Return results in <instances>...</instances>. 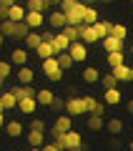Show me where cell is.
<instances>
[{
	"mask_svg": "<svg viewBox=\"0 0 133 151\" xmlns=\"http://www.w3.org/2000/svg\"><path fill=\"white\" fill-rule=\"evenodd\" d=\"M55 144H58L60 151H88V146L83 144V139H80L78 131H68V134L58 136V139H53Z\"/></svg>",
	"mask_w": 133,
	"mask_h": 151,
	"instance_id": "1",
	"label": "cell"
},
{
	"mask_svg": "<svg viewBox=\"0 0 133 151\" xmlns=\"http://www.w3.org/2000/svg\"><path fill=\"white\" fill-rule=\"evenodd\" d=\"M68 131H73V116H68V113H60L58 119L53 121V129H50V134H53V139H58V136L68 134Z\"/></svg>",
	"mask_w": 133,
	"mask_h": 151,
	"instance_id": "2",
	"label": "cell"
},
{
	"mask_svg": "<svg viewBox=\"0 0 133 151\" xmlns=\"http://www.w3.org/2000/svg\"><path fill=\"white\" fill-rule=\"evenodd\" d=\"M43 73H45V78H50V81H60L65 70L60 68L58 58H50V60H43Z\"/></svg>",
	"mask_w": 133,
	"mask_h": 151,
	"instance_id": "3",
	"label": "cell"
},
{
	"mask_svg": "<svg viewBox=\"0 0 133 151\" xmlns=\"http://www.w3.org/2000/svg\"><path fill=\"white\" fill-rule=\"evenodd\" d=\"M65 113H68V116H83L85 113L83 96H70L68 101H65Z\"/></svg>",
	"mask_w": 133,
	"mask_h": 151,
	"instance_id": "4",
	"label": "cell"
},
{
	"mask_svg": "<svg viewBox=\"0 0 133 151\" xmlns=\"http://www.w3.org/2000/svg\"><path fill=\"white\" fill-rule=\"evenodd\" d=\"M68 25H75V28L85 25V3H78L75 10L68 13Z\"/></svg>",
	"mask_w": 133,
	"mask_h": 151,
	"instance_id": "5",
	"label": "cell"
},
{
	"mask_svg": "<svg viewBox=\"0 0 133 151\" xmlns=\"http://www.w3.org/2000/svg\"><path fill=\"white\" fill-rule=\"evenodd\" d=\"M48 23L55 28V30L63 33L65 28H68V15H65V13H60V10H53V13L48 15Z\"/></svg>",
	"mask_w": 133,
	"mask_h": 151,
	"instance_id": "6",
	"label": "cell"
},
{
	"mask_svg": "<svg viewBox=\"0 0 133 151\" xmlns=\"http://www.w3.org/2000/svg\"><path fill=\"white\" fill-rule=\"evenodd\" d=\"M123 40L121 38H116V35H108L106 40H103V48H106V55L108 53H123Z\"/></svg>",
	"mask_w": 133,
	"mask_h": 151,
	"instance_id": "7",
	"label": "cell"
},
{
	"mask_svg": "<svg viewBox=\"0 0 133 151\" xmlns=\"http://www.w3.org/2000/svg\"><path fill=\"white\" fill-rule=\"evenodd\" d=\"M111 73L118 78V83H131L133 81V68H131V65H126V63L118 65V68H113Z\"/></svg>",
	"mask_w": 133,
	"mask_h": 151,
	"instance_id": "8",
	"label": "cell"
},
{
	"mask_svg": "<svg viewBox=\"0 0 133 151\" xmlns=\"http://www.w3.org/2000/svg\"><path fill=\"white\" fill-rule=\"evenodd\" d=\"M68 53H70V58H73L75 63H78V60H85V58H88V45H85L83 40H78V43H73V45H70V50H68Z\"/></svg>",
	"mask_w": 133,
	"mask_h": 151,
	"instance_id": "9",
	"label": "cell"
},
{
	"mask_svg": "<svg viewBox=\"0 0 133 151\" xmlns=\"http://www.w3.org/2000/svg\"><path fill=\"white\" fill-rule=\"evenodd\" d=\"M50 5H53V0H28V3H25V10L28 13H45Z\"/></svg>",
	"mask_w": 133,
	"mask_h": 151,
	"instance_id": "10",
	"label": "cell"
},
{
	"mask_svg": "<svg viewBox=\"0 0 133 151\" xmlns=\"http://www.w3.org/2000/svg\"><path fill=\"white\" fill-rule=\"evenodd\" d=\"M18 83L20 86H33V78H35V70L30 68V65H25V68H18Z\"/></svg>",
	"mask_w": 133,
	"mask_h": 151,
	"instance_id": "11",
	"label": "cell"
},
{
	"mask_svg": "<svg viewBox=\"0 0 133 151\" xmlns=\"http://www.w3.org/2000/svg\"><path fill=\"white\" fill-rule=\"evenodd\" d=\"M85 126L91 131H103L108 126V121L103 119V116H96V113H91V116H85Z\"/></svg>",
	"mask_w": 133,
	"mask_h": 151,
	"instance_id": "12",
	"label": "cell"
},
{
	"mask_svg": "<svg viewBox=\"0 0 133 151\" xmlns=\"http://www.w3.org/2000/svg\"><path fill=\"white\" fill-rule=\"evenodd\" d=\"M45 20H48V18L43 15V13H28V15H25V23H28V28H30V30L43 28V25H45Z\"/></svg>",
	"mask_w": 133,
	"mask_h": 151,
	"instance_id": "13",
	"label": "cell"
},
{
	"mask_svg": "<svg viewBox=\"0 0 133 151\" xmlns=\"http://www.w3.org/2000/svg\"><path fill=\"white\" fill-rule=\"evenodd\" d=\"M103 76H101V70L98 68H93V65H85L83 68V73H80V81H85V83H98Z\"/></svg>",
	"mask_w": 133,
	"mask_h": 151,
	"instance_id": "14",
	"label": "cell"
},
{
	"mask_svg": "<svg viewBox=\"0 0 133 151\" xmlns=\"http://www.w3.org/2000/svg\"><path fill=\"white\" fill-rule=\"evenodd\" d=\"M113 25H116V23H111V20H101V23H96V33H98V38H101V43L103 40H106L108 35H113Z\"/></svg>",
	"mask_w": 133,
	"mask_h": 151,
	"instance_id": "15",
	"label": "cell"
},
{
	"mask_svg": "<svg viewBox=\"0 0 133 151\" xmlns=\"http://www.w3.org/2000/svg\"><path fill=\"white\" fill-rule=\"evenodd\" d=\"M28 144H30V149H43L48 141H45L43 131H28Z\"/></svg>",
	"mask_w": 133,
	"mask_h": 151,
	"instance_id": "16",
	"label": "cell"
},
{
	"mask_svg": "<svg viewBox=\"0 0 133 151\" xmlns=\"http://www.w3.org/2000/svg\"><path fill=\"white\" fill-rule=\"evenodd\" d=\"M80 40H83L85 45H91V43H101V38H98V33H96V28H93V25H83Z\"/></svg>",
	"mask_w": 133,
	"mask_h": 151,
	"instance_id": "17",
	"label": "cell"
},
{
	"mask_svg": "<svg viewBox=\"0 0 133 151\" xmlns=\"http://www.w3.org/2000/svg\"><path fill=\"white\" fill-rule=\"evenodd\" d=\"M25 15H28V10L23 5H13L10 10H8V18L5 20H13V23H25Z\"/></svg>",
	"mask_w": 133,
	"mask_h": 151,
	"instance_id": "18",
	"label": "cell"
},
{
	"mask_svg": "<svg viewBox=\"0 0 133 151\" xmlns=\"http://www.w3.org/2000/svg\"><path fill=\"white\" fill-rule=\"evenodd\" d=\"M10 60H13L15 65H20V68H25L28 60H30V55H28V50H25V48H15V50L10 53Z\"/></svg>",
	"mask_w": 133,
	"mask_h": 151,
	"instance_id": "19",
	"label": "cell"
},
{
	"mask_svg": "<svg viewBox=\"0 0 133 151\" xmlns=\"http://www.w3.org/2000/svg\"><path fill=\"white\" fill-rule=\"evenodd\" d=\"M121 101H123V96H121V91H118V88L103 91V103H106V106H118Z\"/></svg>",
	"mask_w": 133,
	"mask_h": 151,
	"instance_id": "20",
	"label": "cell"
},
{
	"mask_svg": "<svg viewBox=\"0 0 133 151\" xmlns=\"http://www.w3.org/2000/svg\"><path fill=\"white\" fill-rule=\"evenodd\" d=\"M18 103H20V101H18V98L13 96L10 91H5L3 96H0V108H3V111H10V108H18Z\"/></svg>",
	"mask_w": 133,
	"mask_h": 151,
	"instance_id": "21",
	"label": "cell"
},
{
	"mask_svg": "<svg viewBox=\"0 0 133 151\" xmlns=\"http://www.w3.org/2000/svg\"><path fill=\"white\" fill-rule=\"evenodd\" d=\"M35 55H38L40 60H50V58H55V48H53V43H45V40H43V45L35 50Z\"/></svg>",
	"mask_w": 133,
	"mask_h": 151,
	"instance_id": "22",
	"label": "cell"
},
{
	"mask_svg": "<svg viewBox=\"0 0 133 151\" xmlns=\"http://www.w3.org/2000/svg\"><path fill=\"white\" fill-rule=\"evenodd\" d=\"M35 108H38V101H35V98H23V101L18 103V111L25 113V116H33Z\"/></svg>",
	"mask_w": 133,
	"mask_h": 151,
	"instance_id": "23",
	"label": "cell"
},
{
	"mask_svg": "<svg viewBox=\"0 0 133 151\" xmlns=\"http://www.w3.org/2000/svg\"><path fill=\"white\" fill-rule=\"evenodd\" d=\"M40 45H43V35L35 33V30H30V35L25 38V50H38Z\"/></svg>",
	"mask_w": 133,
	"mask_h": 151,
	"instance_id": "24",
	"label": "cell"
},
{
	"mask_svg": "<svg viewBox=\"0 0 133 151\" xmlns=\"http://www.w3.org/2000/svg\"><path fill=\"white\" fill-rule=\"evenodd\" d=\"M35 101H38V103H43V106H53V103H55V93H53V91H48V88H40Z\"/></svg>",
	"mask_w": 133,
	"mask_h": 151,
	"instance_id": "25",
	"label": "cell"
},
{
	"mask_svg": "<svg viewBox=\"0 0 133 151\" xmlns=\"http://www.w3.org/2000/svg\"><path fill=\"white\" fill-rule=\"evenodd\" d=\"M5 134H8V136H13V139L23 136V124H20V121H8V126H5Z\"/></svg>",
	"mask_w": 133,
	"mask_h": 151,
	"instance_id": "26",
	"label": "cell"
},
{
	"mask_svg": "<svg viewBox=\"0 0 133 151\" xmlns=\"http://www.w3.org/2000/svg\"><path fill=\"white\" fill-rule=\"evenodd\" d=\"M15 25L18 23H13V20H0V33H3V38H13L15 35Z\"/></svg>",
	"mask_w": 133,
	"mask_h": 151,
	"instance_id": "27",
	"label": "cell"
},
{
	"mask_svg": "<svg viewBox=\"0 0 133 151\" xmlns=\"http://www.w3.org/2000/svg\"><path fill=\"white\" fill-rule=\"evenodd\" d=\"M83 103H85V116H91V113H96V108H98V98L96 96H83Z\"/></svg>",
	"mask_w": 133,
	"mask_h": 151,
	"instance_id": "28",
	"label": "cell"
},
{
	"mask_svg": "<svg viewBox=\"0 0 133 151\" xmlns=\"http://www.w3.org/2000/svg\"><path fill=\"white\" fill-rule=\"evenodd\" d=\"M96 23H101V18H98V10L91 5H85V25H96Z\"/></svg>",
	"mask_w": 133,
	"mask_h": 151,
	"instance_id": "29",
	"label": "cell"
},
{
	"mask_svg": "<svg viewBox=\"0 0 133 151\" xmlns=\"http://www.w3.org/2000/svg\"><path fill=\"white\" fill-rule=\"evenodd\" d=\"M101 86H103V91H111V88L118 86V78H116L113 73H106V76L101 78Z\"/></svg>",
	"mask_w": 133,
	"mask_h": 151,
	"instance_id": "30",
	"label": "cell"
},
{
	"mask_svg": "<svg viewBox=\"0 0 133 151\" xmlns=\"http://www.w3.org/2000/svg\"><path fill=\"white\" fill-rule=\"evenodd\" d=\"M28 35H30V28H28V23H18V25H15V35H13V38H15V40H25Z\"/></svg>",
	"mask_w": 133,
	"mask_h": 151,
	"instance_id": "31",
	"label": "cell"
},
{
	"mask_svg": "<svg viewBox=\"0 0 133 151\" xmlns=\"http://www.w3.org/2000/svg\"><path fill=\"white\" fill-rule=\"evenodd\" d=\"M106 129H108V134L118 136V134L123 131V121H121V119H108V126H106Z\"/></svg>",
	"mask_w": 133,
	"mask_h": 151,
	"instance_id": "32",
	"label": "cell"
},
{
	"mask_svg": "<svg viewBox=\"0 0 133 151\" xmlns=\"http://www.w3.org/2000/svg\"><path fill=\"white\" fill-rule=\"evenodd\" d=\"M55 58H58V63H60V68H63V70H68V68H73V65H75V60L70 58V53H60V55H55Z\"/></svg>",
	"mask_w": 133,
	"mask_h": 151,
	"instance_id": "33",
	"label": "cell"
},
{
	"mask_svg": "<svg viewBox=\"0 0 133 151\" xmlns=\"http://www.w3.org/2000/svg\"><path fill=\"white\" fill-rule=\"evenodd\" d=\"M106 63L111 65V68H118V65H123V53H108V55H106Z\"/></svg>",
	"mask_w": 133,
	"mask_h": 151,
	"instance_id": "34",
	"label": "cell"
},
{
	"mask_svg": "<svg viewBox=\"0 0 133 151\" xmlns=\"http://www.w3.org/2000/svg\"><path fill=\"white\" fill-rule=\"evenodd\" d=\"M75 5H78V0H60V5H58V10H60V13H65V15H68L70 10H75Z\"/></svg>",
	"mask_w": 133,
	"mask_h": 151,
	"instance_id": "35",
	"label": "cell"
},
{
	"mask_svg": "<svg viewBox=\"0 0 133 151\" xmlns=\"http://www.w3.org/2000/svg\"><path fill=\"white\" fill-rule=\"evenodd\" d=\"M113 35H116V38H121V40H126L128 28H126V25H121V23H116V25H113Z\"/></svg>",
	"mask_w": 133,
	"mask_h": 151,
	"instance_id": "36",
	"label": "cell"
},
{
	"mask_svg": "<svg viewBox=\"0 0 133 151\" xmlns=\"http://www.w3.org/2000/svg\"><path fill=\"white\" fill-rule=\"evenodd\" d=\"M13 73V65L8 63V60H3V63H0V78H3V81H5L8 76Z\"/></svg>",
	"mask_w": 133,
	"mask_h": 151,
	"instance_id": "37",
	"label": "cell"
},
{
	"mask_svg": "<svg viewBox=\"0 0 133 151\" xmlns=\"http://www.w3.org/2000/svg\"><path fill=\"white\" fill-rule=\"evenodd\" d=\"M30 131H43V134H45V121L43 119H33L30 121Z\"/></svg>",
	"mask_w": 133,
	"mask_h": 151,
	"instance_id": "38",
	"label": "cell"
},
{
	"mask_svg": "<svg viewBox=\"0 0 133 151\" xmlns=\"http://www.w3.org/2000/svg\"><path fill=\"white\" fill-rule=\"evenodd\" d=\"M65 101H68V98H55V103L50 108H55L58 113H65Z\"/></svg>",
	"mask_w": 133,
	"mask_h": 151,
	"instance_id": "39",
	"label": "cell"
},
{
	"mask_svg": "<svg viewBox=\"0 0 133 151\" xmlns=\"http://www.w3.org/2000/svg\"><path fill=\"white\" fill-rule=\"evenodd\" d=\"M43 151H60V149H58V144H55V141H48V144L43 146Z\"/></svg>",
	"mask_w": 133,
	"mask_h": 151,
	"instance_id": "40",
	"label": "cell"
},
{
	"mask_svg": "<svg viewBox=\"0 0 133 151\" xmlns=\"http://www.w3.org/2000/svg\"><path fill=\"white\" fill-rule=\"evenodd\" d=\"M126 111L133 116V98H131V101H126Z\"/></svg>",
	"mask_w": 133,
	"mask_h": 151,
	"instance_id": "41",
	"label": "cell"
},
{
	"mask_svg": "<svg viewBox=\"0 0 133 151\" xmlns=\"http://www.w3.org/2000/svg\"><path fill=\"white\" fill-rule=\"evenodd\" d=\"M131 151H133V139H131Z\"/></svg>",
	"mask_w": 133,
	"mask_h": 151,
	"instance_id": "42",
	"label": "cell"
},
{
	"mask_svg": "<svg viewBox=\"0 0 133 151\" xmlns=\"http://www.w3.org/2000/svg\"><path fill=\"white\" fill-rule=\"evenodd\" d=\"M30 151H43V149H30Z\"/></svg>",
	"mask_w": 133,
	"mask_h": 151,
	"instance_id": "43",
	"label": "cell"
},
{
	"mask_svg": "<svg viewBox=\"0 0 133 151\" xmlns=\"http://www.w3.org/2000/svg\"><path fill=\"white\" fill-rule=\"evenodd\" d=\"M131 53H133V45H131Z\"/></svg>",
	"mask_w": 133,
	"mask_h": 151,
	"instance_id": "44",
	"label": "cell"
},
{
	"mask_svg": "<svg viewBox=\"0 0 133 151\" xmlns=\"http://www.w3.org/2000/svg\"><path fill=\"white\" fill-rule=\"evenodd\" d=\"M13 151H18V149H13Z\"/></svg>",
	"mask_w": 133,
	"mask_h": 151,
	"instance_id": "45",
	"label": "cell"
}]
</instances>
